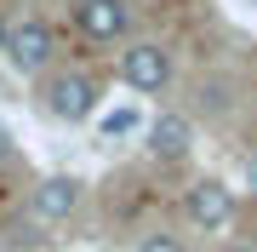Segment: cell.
<instances>
[{
  "mask_svg": "<svg viewBox=\"0 0 257 252\" xmlns=\"http://www.w3.org/2000/svg\"><path fill=\"white\" fill-rule=\"evenodd\" d=\"M0 46H6V29H0Z\"/></svg>",
  "mask_w": 257,
  "mask_h": 252,
  "instance_id": "11",
  "label": "cell"
},
{
  "mask_svg": "<svg viewBox=\"0 0 257 252\" xmlns=\"http://www.w3.org/2000/svg\"><path fill=\"white\" fill-rule=\"evenodd\" d=\"M120 80L132 86V92L155 98L172 86V57H166V46H155V40H138V46L120 52Z\"/></svg>",
  "mask_w": 257,
  "mask_h": 252,
  "instance_id": "2",
  "label": "cell"
},
{
  "mask_svg": "<svg viewBox=\"0 0 257 252\" xmlns=\"http://www.w3.org/2000/svg\"><path fill=\"white\" fill-rule=\"evenodd\" d=\"M246 189H251V195H257V149L246 155Z\"/></svg>",
  "mask_w": 257,
  "mask_h": 252,
  "instance_id": "9",
  "label": "cell"
},
{
  "mask_svg": "<svg viewBox=\"0 0 257 252\" xmlns=\"http://www.w3.org/2000/svg\"><path fill=\"white\" fill-rule=\"evenodd\" d=\"M52 52H57V40H52V29L40 23V18H23L6 35V63L18 69V75H46V69H52Z\"/></svg>",
  "mask_w": 257,
  "mask_h": 252,
  "instance_id": "3",
  "label": "cell"
},
{
  "mask_svg": "<svg viewBox=\"0 0 257 252\" xmlns=\"http://www.w3.org/2000/svg\"><path fill=\"white\" fill-rule=\"evenodd\" d=\"M40 109H46L52 121H63V126L86 121V115L97 109V80H92V75H80V69H63V75H52V80H46V92H40Z\"/></svg>",
  "mask_w": 257,
  "mask_h": 252,
  "instance_id": "1",
  "label": "cell"
},
{
  "mask_svg": "<svg viewBox=\"0 0 257 252\" xmlns=\"http://www.w3.org/2000/svg\"><path fill=\"white\" fill-rule=\"evenodd\" d=\"M143 149L155 155V160H189L194 121H189V115H155V126L143 132Z\"/></svg>",
  "mask_w": 257,
  "mask_h": 252,
  "instance_id": "6",
  "label": "cell"
},
{
  "mask_svg": "<svg viewBox=\"0 0 257 252\" xmlns=\"http://www.w3.org/2000/svg\"><path fill=\"white\" fill-rule=\"evenodd\" d=\"M74 206H80V178L57 172V178H46V184H35V195H29V218H35L40 229H52V224H63Z\"/></svg>",
  "mask_w": 257,
  "mask_h": 252,
  "instance_id": "5",
  "label": "cell"
},
{
  "mask_svg": "<svg viewBox=\"0 0 257 252\" xmlns=\"http://www.w3.org/2000/svg\"><path fill=\"white\" fill-rule=\"evenodd\" d=\"M183 212L194 229H223V224H234V189L217 184V178H194L183 195Z\"/></svg>",
  "mask_w": 257,
  "mask_h": 252,
  "instance_id": "4",
  "label": "cell"
},
{
  "mask_svg": "<svg viewBox=\"0 0 257 252\" xmlns=\"http://www.w3.org/2000/svg\"><path fill=\"white\" fill-rule=\"evenodd\" d=\"M74 23H80L86 40L109 46V40L126 35V0H80V6H74Z\"/></svg>",
  "mask_w": 257,
  "mask_h": 252,
  "instance_id": "7",
  "label": "cell"
},
{
  "mask_svg": "<svg viewBox=\"0 0 257 252\" xmlns=\"http://www.w3.org/2000/svg\"><path fill=\"white\" fill-rule=\"evenodd\" d=\"M223 252H251V246H223Z\"/></svg>",
  "mask_w": 257,
  "mask_h": 252,
  "instance_id": "10",
  "label": "cell"
},
{
  "mask_svg": "<svg viewBox=\"0 0 257 252\" xmlns=\"http://www.w3.org/2000/svg\"><path fill=\"white\" fill-rule=\"evenodd\" d=\"M138 252H183V241L166 235V229H155V235H143V241H138Z\"/></svg>",
  "mask_w": 257,
  "mask_h": 252,
  "instance_id": "8",
  "label": "cell"
}]
</instances>
